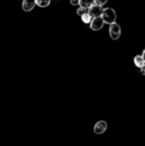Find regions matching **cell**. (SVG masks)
Returning a JSON list of instances; mask_svg holds the SVG:
<instances>
[{
    "instance_id": "1",
    "label": "cell",
    "mask_w": 145,
    "mask_h": 146,
    "mask_svg": "<svg viewBox=\"0 0 145 146\" xmlns=\"http://www.w3.org/2000/svg\"><path fill=\"white\" fill-rule=\"evenodd\" d=\"M103 17V21L105 22L107 24H112V23H115V20H116V13L113 9L111 8H107V9L103 10V13L101 15Z\"/></svg>"
},
{
    "instance_id": "2",
    "label": "cell",
    "mask_w": 145,
    "mask_h": 146,
    "mask_svg": "<svg viewBox=\"0 0 145 146\" xmlns=\"http://www.w3.org/2000/svg\"><path fill=\"white\" fill-rule=\"evenodd\" d=\"M109 35L112 40H117L121 35V28L117 23H112L109 26Z\"/></svg>"
},
{
    "instance_id": "3",
    "label": "cell",
    "mask_w": 145,
    "mask_h": 146,
    "mask_svg": "<svg viewBox=\"0 0 145 146\" xmlns=\"http://www.w3.org/2000/svg\"><path fill=\"white\" fill-rule=\"evenodd\" d=\"M103 8L101 5H97V4H93L91 7L89 8V14L93 18H97V17H101L103 13Z\"/></svg>"
},
{
    "instance_id": "4",
    "label": "cell",
    "mask_w": 145,
    "mask_h": 146,
    "mask_svg": "<svg viewBox=\"0 0 145 146\" xmlns=\"http://www.w3.org/2000/svg\"><path fill=\"white\" fill-rule=\"evenodd\" d=\"M105 22L103 21V17H97V18H93V20H91V30L93 31H99L101 29V28L103 27V24H105Z\"/></svg>"
},
{
    "instance_id": "5",
    "label": "cell",
    "mask_w": 145,
    "mask_h": 146,
    "mask_svg": "<svg viewBox=\"0 0 145 146\" xmlns=\"http://www.w3.org/2000/svg\"><path fill=\"white\" fill-rule=\"evenodd\" d=\"M107 123L105 122V121L101 120V121H99V122L95 125L93 131H95V133H97V134H101V133H103L107 130Z\"/></svg>"
},
{
    "instance_id": "6",
    "label": "cell",
    "mask_w": 145,
    "mask_h": 146,
    "mask_svg": "<svg viewBox=\"0 0 145 146\" xmlns=\"http://www.w3.org/2000/svg\"><path fill=\"white\" fill-rule=\"evenodd\" d=\"M36 4V0H23V2H22V9L26 12H29L32 9H34Z\"/></svg>"
},
{
    "instance_id": "7",
    "label": "cell",
    "mask_w": 145,
    "mask_h": 146,
    "mask_svg": "<svg viewBox=\"0 0 145 146\" xmlns=\"http://www.w3.org/2000/svg\"><path fill=\"white\" fill-rule=\"evenodd\" d=\"M134 64H135L136 67H138V68L141 69V68L145 65V61H144L143 57L139 56V55L135 56V58H134Z\"/></svg>"
},
{
    "instance_id": "8",
    "label": "cell",
    "mask_w": 145,
    "mask_h": 146,
    "mask_svg": "<svg viewBox=\"0 0 145 146\" xmlns=\"http://www.w3.org/2000/svg\"><path fill=\"white\" fill-rule=\"evenodd\" d=\"M95 4V0H79V6L85 8H89Z\"/></svg>"
},
{
    "instance_id": "9",
    "label": "cell",
    "mask_w": 145,
    "mask_h": 146,
    "mask_svg": "<svg viewBox=\"0 0 145 146\" xmlns=\"http://www.w3.org/2000/svg\"><path fill=\"white\" fill-rule=\"evenodd\" d=\"M51 0H36V3L39 7H47L50 5Z\"/></svg>"
},
{
    "instance_id": "10",
    "label": "cell",
    "mask_w": 145,
    "mask_h": 146,
    "mask_svg": "<svg viewBox=\"0 0 145 146\" xmlns=\"http://www.w3.org/2000/svg\"><path fill=\"white\" fill-rule=\"evenodd\" d=\"M81 20H83V23L89 24V23H91V20H93V17H91V16L89 15V13H87V14H85L83 16H81Z\"/></svg>"
},
{
    "instance_id": "11",
    "label": "cell",
    "mask_w": 145,
    "mask_h": 146,
    "mask_svg": "<svg viewBox=\"0 0 145 146\" xmlns=\"http://www.w3.org/2000/svg\"><path fill=\"white\" fill-rule=\"evenodd\" d=\"M89 13V8H85V7H79V9L77 10V14L79 16H83L85 14Z\"/></svg>"
},
{
    "instance_id": "12",
    "label": "cell",
    "mask_w": 145,
    "mask_h": 146,
    "mask_svg": "<svg viewBox=\"0 0 145 146\" xmlns=\"http://www.w3.org/2000/svg\"><path fill=\"white\" fill-rule=\"evenodd\" d=\"M107 2V0H95V4H97V5H105Z\"/></svg>"
},
{
    "instance_id": "13",
    "label": "cell",
    "mask_w": 145,
    "mask_h": 146,
    "mask_svg": "<svg viewBox=\"0 0 145 146\" xmlns=\"http://www.w3.org/2000/svg\"><path fill=\"white\" fill-rule=\"evenodd\" d=\"M71 4L72 5H79V0H71Z\"/></svg>"
},
{
    "instance_id": "14",
    "label": "cell",
    "mask_w": 145,
    "mask_h": 146,
    "mask_svg": "<svg viewBox=\"0 0 145 146\" xmlns=\"http://www.w3.org/2000/svg\"><path fill=\"white\" fill-rule=\"evenodd\" d=\"M141 73H142V75L145 76V65L141 68Z\"/></svg>"
},
{
    "instance_id": "15",
    "label": "cell",
    "mask_w": 145,
    "mask_h": 146,
    "mask_svg": "<svg viewBox=\"0 0 145 146\" xmlns=\"http://www.w3.org/2000/svg\"><path fill=\"white\" fill-rule=\"evenodd\" d=\"M142 57H143V59H144V61H145V50L143 51V54H142Z\"/></svg>"
}]
</instances>
